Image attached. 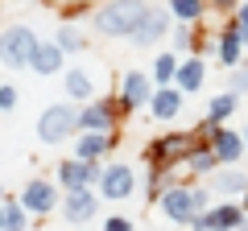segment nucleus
<instances>
[{
  "label": "nucleus",
  "instance_id": "f257e3e1",
  "mask_svg": "<svg viewBox=\"0 0 248 231\" xmlns=\"http://www.w3.org/2000/svg\"><path fill=\"white\" fill-rule=\"evenodd\" d=\"M203 206H207V194H203V190L170 186L166 194H161V211H166L174 223H199V219H203Z\"/></svg>",
  "mask_w": 248,
  "mask_h": 231
},
{
  "label": "nucleus",
  "instance_id": "f03ea898",
  "mask_svg": "<svg viewBox=\"0 0 248 231\" xmlns=\"http://www.w3.org/2000/svg\"><path fill=\"white\" fill-rule=\"evenodd\" d=\"M145 13L149 9H141V4H108V9L95 17V25H99V33H108V37H124V33L133 37Z\"/></svg>",
  "mask_w": 248,
  "mask_h": 231
},
{
  "label": "nucleus",
  "instance_id": "7ed1b4c3",
  "mask_svg": "<svg viewBox=\"0 0 248 231\" xmlns=\"http://www.w3.org/2000/svg\"><path fill=\"white\" fill-rule=\"evenodd\" d=\"M75 128H79V112H75V107H66V103L46 107V112H42V120H37V136H42L46 144L66 141V136H71Z\"/></svg>",
  "mask_w": 248,
  "mask_h": 231
},
{
  "label": "nucleus",
  "instance_id": "20e7f679",
  "mask_svg": "<svg viewBox=\"0 0 248 231\" xmlns=\"http://www.w3.org/2000/svg\"><path fill=\"white\" fill-rule=\"evenodd\" d=\"M33 54H37V37L25 25L4 33V58H9V66H33Z\"/></svg>",
  "mask_w": 248,
  "mask_h": 231
},
{
  "label": "nucleus",
  "instance_id": "39448f33",
  "mask_svg": "<svg viewBox=\"0 0 248 231\" xmlns=\"http://www.w3.org/2000/svg\"><path fill=\"white\" fill-rule=\"evenodd\" d=\"M190 153H195V141H190V136H166V141H157V144H153V153H149V157L157 161V169L166 173V169L174 165L178 157H190Z\"/></svg>",
  "mask_w": 248,
  "mask_h": 231
},
{
  "label": "nucleus",
  "instance_id": "423d86ee",
  "mask_svg": "<svg viewBox=\"0 0 248 231\" xmlns=\"http://www.w3.org/2000/svg\"><path fill=\"white\" fill-rule=\"evenodd\" d=\"M21 206H25V211H37V215H46L50 206H58V190H54L46 178H33V182L25 186V194H21Z\"/></svg>",
  "mask_w": 248,
  "mask_h": 231
},
{
  "label": "nucleus",
  "instance_id": "0eeeda50",
  "mask_svg": "<svg viewBox=\"0 0 248 231\" xmlns=\"http://www.w3.org/2000/svg\"><path fill=\"white\" fill-rule=\"evenodd\" d=\"M166 25H170V17H166V13H161V9H149V13L141 17V25H137L133 42H137V45H149V42H157V37L166 33Z\"/></svg>",
  "mask_w": 248,
  "mask_h": 231
},
{
  "label": "nucleus",
  "instance_id": "6e6552de",
  "mask_svg": "<svg viewBox=\"0 0 248 231\" xmlns=\"http://www.w3.org/2000/svg\"><path fill=\"white\" fill-rule=\"evenodd\" d=\"M195 227L199 231H236L240 227V206H215V211L203 215Z\"/></svg>",
  "mask_w": 248,
  "mask_h": 231
},
{
  "label": "nucleus",
  "instance_id": "1a4fd4ad",
  "mask_svg": "<svg viewBox=\"0 0 248 231\" xmlns=\"http://www.w3.org/2000/svg\"><path fill=\"white\" fill-rule=\"evenodd\" d=\"M104 194L108 198H128V194H133V169H128V165L104 169Z\"/></svg>",
  "mask_w": 248,
  "mask_h": 231
},
{
  "label": "nucleus",
  "instance_id": "9d476101",
  "mask_svg": "<svg viewBox=\"0 0 248 231\" xmlns=\"http://www.w3.org/2000/svg\"><path fill=\"white\" fill-rule=\"evenodd\" d=\"M211 149H215L219 161H236L240 149H244V136L232 132V128H215V132H211Z\"/></svg>",
  "mask_w": 248,
  "mask_h": 231
},
{
  "label": "nucleus",
  "instance_id": "9b49d317",
  "mask_svg": "<svg viewBox=\"0 0 248 231\" xmlns=\"http://www.w3.org/2000/svg\"><path fill=\"white\" fill-rule=\"evenodd\" d=\"M124 103H128V107L153 103V99H149V79H145L141 71H128V74H124Z\"/></svg>",
  "mask_w": 248,
  "mask_h": 231
},
{
  "label": "nucleus",
  "instance_id": "f8f14e48",
  "mask_svg": "<svg viewBox=\"0 0 248 231\" xmlns=\"http://www.w3.org/2000/svg\"><path fill=\"white\" fill-rule=\"evenodd\" d=\"M95 178V169L87 165V161H66V165H62V182H66V186H71V194H79V190H87V182Z\"/></svg>",
  "mask_w": 248,
  "mask_h": 231
},
{
  "label": "nucleus",
  "instance_id": "ddd939ff",
  "mask_svg": "<svg viewBox=\"0 0 248 231\" xmlns=\"http://www.w3.org/2000/svg\"><path fill=\"white\" fill-rule=\"evenodd\" d=\"M62 211H66V219H71V223H87L91 215H95V198H91V190H79V194H71Z\"/></svg>",
  "mask_w": 248,
  "mask_h": 231
},
{
  "label": "nucleus",
  "instance_id": "4468645a",
  "mask_svg": "<svg viewBox=\"0 0 248 231\" xmlns=\"http://www.w3.org/2000/svg\"><path fill=\"white\" fill-rule=\"evenodd\" d=\"M112 120H116L112 107H104V103L83 107V112H79V124H83V128H91V132H104V136H108V128H112Z\"/></svg>",
  "mask_w": 248,
  "mask_h": 231
},
{
  "label": "nucleus",
  "instance_id": "2eb2a0df",
  "mask_svg": "<svg viewBox=\"0 0 248 231\" xmlns=\"http://www.w3.org/2000/svg\"><path fill=\"white\" fill-rule=\"evenodd\" d=\"M58 66H62V50H58V45H50V42H37L33 71H37V74H54Z\"/></svg>",
  "mask_w": 248,
  "mask_h": 231
},
{
  "label": "nucleus",
  "instance_id": "dca6fc26",
  "mask_svg": "<svg viewBox=\"0 0 248 231\" xmlns=\"http://www.w3.org/2000/svg\"><path fill=\"white\" fill-rule=\"evenodd\" d=\"M178 107H182V91H157V95H153V116H157V120H174L178 116Z\"/></svg>",
  "mask_w": 248,
  "mask_h": 231
},
{
  "label": "nucleus",
  "instance_id": "f3484780",
  "mask_svg": "<svg viewBox=\"0 0 248 231\" xmlns=\"http://www.w3.org/2000/svg\"><path fill=\"white\" fill-rule=\"evenodd\" d=\"M112 144V136H104V132H87V136H79V161H91V157H99V153Z\"/></svg>",
  "mask_w": 248,
  "mask_h": 231
},
{
  "label": "nucleus",
  "instance_id": "a211bd4d",
  "mask_svg": "<svg viewBox=\"0 0 248 231\" xmlns=\"http://www.w3.org/2000/svg\"><path fill=\"white\" fill-rule=\"evenodd\" d=\"M199 87H203V62L190 58V62H182V71H178V91H199Z\"/></svg>",
  "mask_w": 248,
  "mask_h": 231
},
{
  "label": "nucleus",
  "instance_id": "6ab92c4d",
  "mask_svg": "<svg viewBox=\"0 0 248 231\" xmlns=\"http://www.w3.org/2000/svg\"><path fill=\"white\" fill-rule=\"evenodd\" d=\"M236 112V95H215L211 99V107H207V124H219V120H228V116Z\"/></svg>",
  "mask_w": 248,
  "mask_h": 231
},
{
  "label": "nucleus",
  "instance_id": "aec40b11",
  "mask_svg": "<svg viewBox=\"0 0 248 231\" xmlns=\"http://www.w3.org/2000/svg\"><path fill=\"white\" fill-rule=\"evenodd\" d=\"M4 231H25V206L17 198H4Z\"/></svg>",
  "mask_w": 248,
  "mask_h": 231
},
{
  "label": "nucleus",
  "instance_id": "412c9836",
  "mask_svg": "<svg viewBox=\"0 0 248 231\" xmlns=\"http://www.w3.org/2000/svg\"><path fill=\"white\" fill-rule=\"evenodd\" d=\"M215 161H219V157H215V149H195L190 157H186V169H195V173H211Z\"/></svg>",
  "mask_w": 248,
  "mask_h": 231
},
{
  "label": "nucleus",
  "instance_id": "4be33fe9",
  "mask_svg": "<svg viewBox=\"0 0 248 231\" xmlns=\"http://www.w3.org/2000/svg\"><path fill=\"white\" fill-rule=\"evenodd\" d=\"M178 71H182V66H178V58H174V54H161L157 62H153V79H157V83L178 79Z\"/></svg>",
  "mask_w": 248,
  "mask_h": 231
},
{
  "label": "nucleus",
  "instance_id": "5701e85b",
  "mask_svg": "<svg viewBox=\"0 0 248 231\" xmlns=\"http://www.w3.org/2000/svg\"><path fill=\"white\" fill-rule=\"evenodd\" d=\"M66 91H71L75 99H87L91 91H95V87H91V74H83V71H71V74H66Z\"/></svg>",
  "mask_w": 248,
  "mask_h": 231
},
{
  "label": "nucleus",
  "instance_id": "b1692460",
  "mask_svg": "<svg viewBox=\"0 0 248 231\" xmlns=\"http://www.w3.org/2000/svg\"><path fill=\"white\" fill-rule=\"evenodd\" d=\"M174 13L178 21H195V17H203V4H199V0H174Z\"/></svg>",
  "mask_w": 248,
  "mask_h": 231
},
{
  "label": "nucleus",
  "instance_id": "393cba45",
  "mask_svg": "<svg viewBox=\"0 0 248 231\" xmlns=\"http://www.w3.org/2000/svg\"><path fill=\"white\" fill-rule=\"evenodd\" d=\"M215 190H219V194H232V190H244V173H219V178H215Z\"/></svg>",
  "mask_w": 248,
  "mask_h": 231
},
{
  "label": "nucleus",
  "instance_id": "a878e982",
  "mask_svg": "<svg viewBox=\"0 0 248 231\" xmlns=\"http://www.w3.org/2000/svg\"><path fill=\"white\" fill-rule=\"evenodd\" d=\"M54 45H58V50H79V45H83V37H79V29H71V25H66V29L58 33V42H54Z\"/></svg>",
  "mask_w": 248,
  "mask_h": 231
},
{
  "label": "nucleus",
  "instance_id": "bb28decb",
  "mask_svg": "<svg viewBox=\"0 0 248 231\" xmlns=\"http://www.w3.org/2000/svg\"><path fill=\"white\" fill-rule=\"evenodd\" d=\"M0 107H4V112H13V107H17V91H13L9 83L0 87Z\"/></svg>",
  "mask_w": 248,
  "mask_h": 231
},
{
  "label": "nucleus",
  "instance_id": "cd10ccee",
  "mask_svg": "<svg viewBox=\"0 0 248 231\" xmlns=\"http://www.w3.org/2000/svg\"><path fill=\"white\" fill-rule=\"evenodd\" d=\"M104 231H133V223H128V219H108Z\"/></svg>",
  "mask_w": 248,
  "mask_h": 231
},
{
  "label": "nucleus",
  "instance_id": "c85d7f7f",
  "mask_svg": "<svg viewBox=\"0 0 248 231\" xmlns=\"http://www.w3.org/2000/svg\"><path fill=\"white\" fill-rule=\"evenodd\" d=\"M236 87H240V91H248V71H244V74H236Z\"/></svg>",
  "mask_w": 248,
  "mask_h": 231
},
{
  "label": "nucleus",
  "instance_id": "c756f323",
  "mask_svg": "<svg viewBox=\"0 0 248 231\" xmlns=\"http://www.w3.org/2000/svg\"><path fill=\"white\" fill-rule=\"evenodd\" d=\"M240 25L248 29V4H244V9H240Z\"/></svg>",
  "mask_w": 248,
  "mask_h": 231
},
{
  "label": "nucleus",
  "instance_id": "7c9ffc66",
  "mask_svg": "<svg viewBox=\"0 0 248 231\" xmlns=\"http://www.w3.org/2000/svg\"><path fill=\"white\" fill-rule=\"evenodd\" d=\"M244 206H248V194H244Z\"/></svg>",
  "mask_w": 248,
  "mask_h": 231
},
{
  "label": "nucleus",
  "instance_id": "2f4dec72",
  "mask_svg": "<svg viewBox=\"0 0 248 231\" xmlns=\"http://www.w3.org/2000/svg\"><path fill=\"white\" fill-rule=\"evenodd\" d=\"M244 141H248V132H244Z\"/></svg>",
  "mask_w": 248,
  "mask_h": 231
}]
</instances>
